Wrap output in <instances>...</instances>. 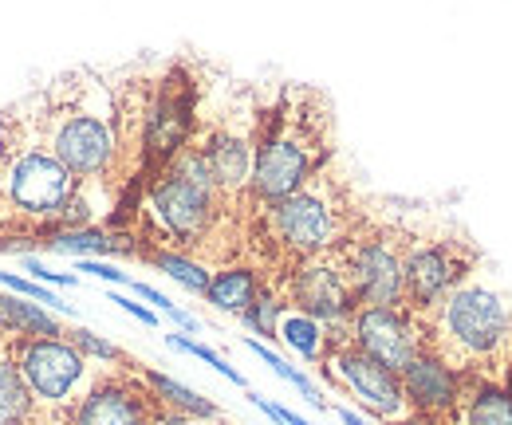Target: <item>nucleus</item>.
<instances>
[{"mask_svg":"<svg viewBox=\"0 0 512 425\" xmlns=\"http://www.w3.org/2000/svg\"><path fill=\"white\" fill-rule=\"evenodd\" d=\"M64 95L48 107V150L71 170L75 182H99L119 162V103L95 79H64Z\"/></svg>","mask_w":512,"mask_h":425,"instance_id":"obj_2","label":"nucleus"},{"mask_svg":"<svg viewBox=\"0 0 512 425\" xmlns=\"http://www.w3.org/2000/svg\"><path fill=\"white\" fill-rule=\"evenodd\" d=\"M331 154V115L312 91L288 87L256 126V166L249 197L256 205H276L300 185H308Z\"/></svg>","mask_w":512,"mask_h":425,"instance_id":"obj_1","label":"nucleus"},{"mask_svg":"<svg viewBox=\"0 0 512 425\" xmlns=\"http://www.w3.org/2000/svg\"><path fill=\"white\" fill-rule=\"evenodd\" d=\"M509 390H512V366H509Z\"/></svg>","mask_w":512,"mask_h":425,"instance_id":"obj_38","label":"nucleus"},{"mask_svg":"<svg viewBox=\"0 0 512 425\" xmlns=\"http://www.w3.org/2000/svg\"><path fill=\"white\" fill-rule=\"evenodd\" d=\"M142 382L154 390V398H158L162 406H170V410H178V414H186V418H205V422L221 418V410H217L209 398H201L197 390L174 382V378H166V374H158V370H142Z\"/></svg>","mask_w":512,"mask_h":425,"instance_id":"obj_21","label":"nucleus"},{"mask_svg":"<svg viewBox=\"0 0 512 425\" xmlns=\"http://www.w3.org/2000/svg\"><path fill=\"white\" fill-rule=\"evenodd\" d=\"M253 406H256V410H264V414H268L276 425H312V422H304V418H296L292 410H284V406H276V402L260 398V394H253Z\"/></svg>","mask_w":512,"mask_h":425,"instance_id":"obj_32","label":"nucleus"},{"mask_svg":"<svg viewBox=\"0 0 512 425\" xmlns=\"http://www.w3.org/2000/svg\"><path fill=\"white\" fill-rule=\"evenodd\" d=\"M111 304H119L127 315H134L138 323H146V327H158V315L150 311V307H142L138 300H127V296H111Z\"/></svg>","mask_w":512,"mask_h":425,"instance_id":"obj_34","label":"nucleus"},{"mask_svg":"<svg viewBox=\"0 0 512 425\" xmlns=\"http://www.w3.org/2000/svg\"><path fill=\"white\" fill-rule=\"evenodd\" d=\"M221 205L225 201L213 185L205 154L193 142L166 170H158L150 189H146V213L154 217L162 237H170L174 244H193L197 248L209 237Z\"/></svg>","mask_w":512,"mask_h":425,"instance_id":"obj_5","label":"nucleus"},{"mask_svg":"<svg viewBox=\"0 0 512 425\" xmlns=\"http://www.w3.org/2000/svg\"><path fill=\"white\" fill-rule=\"evenodd\" d=\"M473 260H477L473 244L461 241V237L406 244V260H402V307L426 323L469 280Z\"/></svg>","mask_w":512,"mask_h":425,"instance_id":"obj_8","label":"nucleus"},{"mask_svg":"<svg viewBox=\"0 0 512 425\" xmlns=\"http://www.w3.org/2000/svg\"><path fill=\"white\" fill-rule=\"evenodd\" d=\"M509 363H512V355H509Z\"/></svg>","mask_w":512,"mask_h":425,"instance_id":"obj_39","label":"nucleus"},{"mask_svg":"<svg viewBox=\"0 0 512 425\" xmlns=\"http://www.w3.org/2000/svg\"><path fill=\"white\" fill-rule=\"evenodd\" d=\"M249 351H253L256 359H264V363L272 366V370H276V374H280L284 382H292V386H296V390H300V394H304V398H308L312 406H320V410H327V402H323V398H320V390L312 386V378H308L304 370H296V366H288V363H284V359H280V355H276V351H268V347H264V343H256V339H249Z\"/></svg>","mask_w":512,"mask_h":425,"instance_id":"obj_26","label":"nucleus"},{"mask_svg":"<svg viewBox=\"0 0 512 425\" xmlns=\"http://www.w3.org/2000/svg\"><path fill=\"white\" fill-rule=\"evenodd\" d=\"M422 327H426V347L438 351L457 370L489 366L512 347L509 304L477 280H465Z\"/></svg>","mask_w":512,"mask_h":425,"instance_id":"obj_3","label":"nucleus"},{"mask_svg":"<svg viewBox=\"0 0 512 425\" xmlns=\"http://www.w3.org/2000/svg\"><path fill=\"white\" fill-rule=\"evenodd\" d=\"M130 288H134V296H138V300H146V304L158 307L162 315H170V319H174L182 331H197V319H193L190 311H182L178 304H170V296H162L158 288H150V284H138V280H130Z\"/></svg>","mask_w":512,"mask_h":425,"instance_id":"obj_30","label":"nucleus"},{"mask_svg":"<svg viewBox=\"0 0 512 425\" xmlns=\"http://www.w3.org/2000/svg\"><path fill=\"white\" fill-rule=\"evenodd\" d=\"M280 335H284V343H288L292 351H300L304 359L323 363L331 335H327V327H323L320 319H312V315H304V311H292L288 319H280Z\"/></svg>","mask_w":512,"mask_h":425,"instance_id":"obj_22","label":"nucleus"},{"mask_svg":"<svg viewBox=\"0 0 512 425\" xmlns=\"http://www.w3.org/2000/svg\"><path fill=\"white\" fill-rule=\"evenodd\" d=\"M288 300L296 304V311H304L320 323H351V315L359 311L335 252L296 264V272L288 276Z\"/></svg>","mask_w":512,"mask_h":425,"instance_id":"obj_14","label":"nucleus"},{"mask_svg":"<svg viewBox=\"0 0 512 425\" xmlns=\"http://www.w3.org/2000/svg\"><path fill=\"white\" fill-rule=\"evenodd\" d=\"M347 339L371 355L375 363H383L386 370L402 374L426 351V327L418 315H410L406 307H359L347 323Z\"/></svg>","mask_w":512,"mask_h":425,"instance_id":"obj_12","label":"nucleus"},{"mask_svg":"<svg viewBox=\"0 0 512 425\" xmlns=\"http://www.w3.org/2000/svg\"><path fill=\"white\" fill-rule=\"evenodd\" d=\"M351 296L359 307H398L402 304V260L406 241L390 233H347L335 248Z\"/></svg>","mask_w":512,"mask_h":425,"instance_id":"obj_9","label":"nucleus"},{"mask_svg":"<svg viewBox=\"0 0 512 425\" xmlns=\"http://www.w3.org/2000/svg\"><path fill=\"white\" fill-rule=\"evenodd\" d=\"M323 374L343 386L363 410H371L383 422H402L410 418V402L402 390V378L394 370H386L383 363H375L371 355H363L351 339H327V355H323Z\"/></svg>","mask_w":512,"mask_h":425,"instance_id":"obj_10","label":"nucleus"},{"mask_svg":"<svg viewBox=\"0 0 512 425\" xmlns=\"http://www.w3.org/2000/svg\"><path fill=\"white\" fill-rule=\"evenodd\" d=\"M36 414V398L20 374V363L0 347V425H28Z\"/></svg>","mask_w":512,"mask_h":425,"instance_id":"obj_20","label":"nucleus"},{"mask_svg":"<svg viewBox=\"0 0 512 425\" xmlns=\"http://www.w3.org/2000/svg\"><path fill=\"white\" fill-rule=\"evenodd\" d=\"M0 284L12 292V296H24V300H32V304H48L56 307V311H71V304H64L60 296H52V292H44V284H36V280H24V276H12V272H0Z\"/></svg>","mask_w":512,"mask_h":425,"instance_id":"obj_29","label":"nucleus"},{"mask_svg":"<svg viewBox=\"0 0 512 425\" xmlns=\"http://www.w3.org/2000/svg\"><path fill=\"white\" fill-rule=\"evenodd\" d=\"M256 126L260 115H253L245 107V115H229L225 122H217L205 142H201V154H205V166L213 174V185L221 193V201H241L253 185V166H256Z\"/></svg>","mask_w":512,"mask_h":425,"instance_id":"obj_13","label":"nucleus"},{"mask_svg":"<svg viewBox=\"0 0 512 425\" xmlns=\"http://www.w3.org/2000/svg\"><path fill=\"white\" fill-rule=\"evenodd\" d=\"M16 363L40 410H75L87 394V359L67 339H24Z\"/></svg>","mask_w":512,"mask_h":425,"instance_id":"obj_11","label":"nucleus"},{"mask_svg":"<svg viewBox=\"0 0 512 425\" xmlns=\"http://www.w3.org/2000/svg\"><path fill=\"white\" fill-rule=\"evenodd\" d=\"M64 335L83 359H99V363H123V359H127L115 343H107V339H99V335H91V331H83V327H71Z\"/></svg>","mask_w":512,"mask_h":425,"instance_id":"obj_27","label":"nucleus"},{"mask_svg":"<svg viewBox=\"0 0 512 425\" xmlns=\"http://www.w3.org/2000/svg\"><path fill=\"white\" fill-rule=\"evenodd\" d=\"M71 197H75V178L48 150V142L24 138L12 146L8 138V158H4V178H0V201L8 209L24 217H60Z\"/></svg>","mask_w":512,"mask_h":425,"instance_id":"obj_6","label":"nucleus"},{"mask_svg":"<svg viewBox=\"0 0 512 425\" xmlns=\"http://www.w3.org/2000/svg\"><path fill=\"white\" fill-rule=\"evenodd\" d=\"M260 296V276L245 264H233V268H221L217 276H209V288H205V300L217 307V311H233L241 315L245 307Z\"/></svg>","mask_w":512,"mask_h":425,"instance_id":"obj_18","label":"nucleus"},{"mask_svg":"<svg viewBox=\"0 0 512 425\" xmlns=\"http://www.w3.org/2000/svg\"><path fill=\"white\" fill-rule=\"evenodd\" d=\"M264 233L292 264L327 256L347 241V201L335 178L320 170L308 185L264 209Z\"/></svg>","mask_w":512,"mask_h":425,"instance_id":"obj_4","label":"nucleus"},{"mask_svg":"<svg viewBox=\"0 0 512 425\" xmlns=\"http://www.w3.org/2000/svg\"><path fill=\"white\" fill-rule=\"evenodd\" d=\"M453 418L461 425H512V390L497 382H477L461 398V410Z\"/></svg>","mask_w":512,"mask_h":425,"instance_id":"obj_17","label":"nucleus"},{"mask_svg":"<svg viewBox=\"0 0 512 425\" xmlns=\"http://www.w3.org/2000/svg\"><path fill=\"white\" fill-rule=\"evenodd\" d=\"M339 422H343V425H371L367 418H359L355 410H339Z\"/></svg>","mask_w":512,"mask_h":425,"instance_id":"obj_36","label":"nucleus"},{"mask_svg":"<svg viewBox=\"0 0 512 425\" xmlns=\"http://www.w3.org/2000/svg\"><path fill=\"white\" fill-rule=\"evenodd\" d=\"M0 327L12 331L16 339H60L64 335L60 323L44 307H36L24 296H12V292L0 296Z\"/></svg>","mask_w":512,"mask_h":425,"instance_id":"obj_19","label":"nucleus"},{"mask_svg":"<svg viewBox=\"0 0 512 425\" xmlns=\"http://www.w3.org/2000/svg\"><path fill=\"white\" fill-rule=\"evenodd\" d=\"M280 311H284L280 296H276V292H268V288H260V296L241 311V319H245V327H249V331L264 335V339H276V335H280Z\"/></svg>","mask_w":512,"mask_h":425,"instance_id":"obj_25","label":"nucleus"},{"mask_svg":"<svg viewBox=\"0 0 512 425\" xmlns=\"http://www.w3.org/2000/svg\"><path fill=\"white\" fill-rule=\"evenodd\" d=\"M193 119H197V83L186 67H170L146 95V111H142V166L150 174L166 170L190 146Z\"/></svg>","mask_w":512,"mask_h":425,"instance_id":"obj_7","label":"nucleus"},{"mask_svg":"<svg viewBox=\"0 0 512 425\" xmlns=\"http://www.w3.org/2000/svg\"><path fill=\"white\" fill-rule=\"evenodd\" d=\"M394 425H442L438 418H426V414H410V418H402V422H394Z\"/></svg>","mask_w":512,"mask_h":425,"instance_id":"obj_35","label":"nucleus"},{"mask_svg":"<svg viewBox=\"0 0 512 425\" xmlns=\"http://www.w3.org/2000/svg\"><path fill=\"white\" fill-rule=\"evenodd\" d=\"M150 418H154V394L119 378H107L79 398L67 425H150Z\"/></svg>","mask_w":512,"mask_h":425,"instance_id":"obj_16","label":"nucleus"},{"mask_svg":"<svg viewBox=\"0 0 512 425\" xmlns=\"http://www.w3.org/2000/svg\"><path fill=\"white\" fill-rule=\"evenodd\" d=\"M24 272H32V276H36V284L75 288V276H67V272H52V268H44V264H40V260H32V256H24Z\"/></svg>","mask_w":512,"mask_h":425,"instance_id":"obj_31","label":"nucleus"},{"mask_svg":"<svg viewBox=\"0 0 512 425\" xmlns=\"http://www.w3.org/2000/svg\"><path fill=\"white\" fill-rule=\"evenodd\" d=\"M79 272H91V276H99L107 284H130L127 272H119L115 264H99V260H79Z\"/></svg>","mask_w":512,"mask_h":425,"instance_id":"obj_33","label":"nucleus"},{"mask_svg":"<svg viewBox=\"0 0 512 425\" xmlns=\"http://www.w3.org/2000/svg\"><path fill=\"white\" fill-rule=\"evenodd\" d=\"M398 378H402V390H406V402H410L414 414H426V418L446 422V418H453V414L461 410V398H465V370H457L453 363H446L438 351L426 347Z\"/></svg>","mask_w":512,"mask_h":425,"instance_id":"obj_15","label":"nucleus"},{"mask_svg":"<svg viewBox=\"0 0 512 425\" xmlns=\"http://www.w3.org/2000/svg\"><path fill=\"white\" fill-rule=\"evenodd\" d=\"M150 264H154V268H162L170 280H178L186 292L205 296V288H209V272H205L197 260L182 256V252H150Z\"/></svg>","mask_w":512,"mask_h":425,"instance_id":"obj_24","label":"nucleus"},{"mask_svg":"<svg viewBox=\"0 0 512 425\" xmlns=\"http://www.w3.org/2000/svg\"><path fill=\"white\" fill-rule=\"evenodd\" d=\"M4 158H8V134H4V126H0V178H4Z\"/></svg>","mask_w":512,"mask_h":425,"instance_id":"obj_37","label":"nucleus"},{"mask_svg":"<svg viewBox=\"0 0 512 425\" xmlns=\"http://www.w3.org/2000/svg\"><path fill=\"white\" fill-rule=\"evenodd\" d=\"M40 244L52 248V252H75V256L119 252V248H127L123 241H115V237H107V233H99V229H60V233H52L48 241H40Z\"/></svg>","mask_w":512,"mask_h":425,"instance_id":"obj_23","label":"nucleus"},{"mask_svg":"<svg viewBox=\"0 0 512 425\" xmlns=\"http://www.w3.org/2000/svg\"><path fill=\"white\" fill-rule=\"evenodd\" d=\"M166 343H170V347H178V351H186V355H193V359H201V363H209L221 378H229L233 386H245V374H241V370H233V366L225 363L217 351H209L205 343H193L190 335H166Z\"/></svg>","mask_w":512,"mask_h":425,"instance_id":"obj_28","label":"nucleus"}]
</instances>
